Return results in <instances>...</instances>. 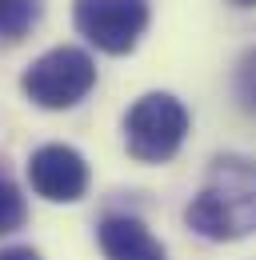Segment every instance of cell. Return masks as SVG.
Masks as SVG:
<instances>
[{"label": "cell", "instance_id": "cell-9", "mask_svg": "<svg viewBox=\"0 0 256 260\" xmlns=\"http://www.w3.org/2000/svg\"><path fill=\"white\" fill-rule=\"evenodd\" d=\"M232 92H236V104H240L244 112H252V116H256V48H248V52L236 60Z\"/></svg>", "mask_w": 256, "mask_h": 260}, {"label": "cell", "instance_id": "cell-1", "mask_svg": "<svg viewBox=\"0 0 256 260\" xmlns=\"http://www.w3.org/2000/svg\"><path fill=\"white\" fill-rule=\"evenodd\" d=\"M184 224L204 240H240L256 232V160L216 156L204 188L188 200Z\"/></svg>", "mask_w": 256, "mask_h": 260}, {"label": "cell", "instance_id": "cell-7", "mask_svg": "<svg viewBox=\"0 0 256 260\" xmlns=\"http://www.w3.org/2000/svg\"><path fill=\"white\" fill-rule=\"evenodd\" d=\"M40 20V0H0V40H24Z\"/></svg>", "mask_w": 256, "mask_h": 260}, {"label": "cell", "instance_id": "cell-8", "mask_svg": "<svg viewBox=\"0 0 256 260\" xmlns=\"http://www.w3.org/2000/svg\"><path fill=\"white\" fill-rule=\"evenodd\" d=\"M24 220H28V204H24L20 188L12 180H0V236L24 228Z\"/></svg>", "mask_w": 256, "mask_h": 260}, {"label": "cell", "instance_id": "cell-10", "mask_svg": "<svg viewBox=\"0 0 256 260\" xmlns=\"http://www.w3.org/2000/svg\"><path fill=\"white\" fill-rule=\"evenodd\" d=\"M0 260H40V252L24 248V244H12V248H0Z\"/></svg>", "mask_w": 256, "mask_h": 260}, {"label": "cell", "instance_id": "cell-4", "mask_svg": "<svg viewBox=\"0 0 256 260\" xmlns=\"http://www.w3.org/2000/svg\"><path fill=\"white\" fill-rule=\"evenodd\" d=\"M76 32L108 56H124L148 28V0H76Z\"/></svg>", "mask_w": 256, "mask_h": 260}, {"label": "cell", "instance_id": "cell-11", "mask_svg": "<svg viewBox=\"0 0 256 260\" xmlns=\"http://www.w3.org/2000/svg\"><path fill=\"white\" fill-rule=\"evenodd\" d=\"M236 8H256V0H232Z\"/></svg>", "mask_w": 256, "mask_h": 260}, {"label": "cell", "instance_id": "cell-6", "mask_svg": "<svg viewBox=\"0 0 256 260\" xmlns=\"http://www.w3.org/2000/svg\"><path fill=\"white\" fill-rule=\"evenodd\" d=\"M96 240L108 260H168L164 244L136 216H104L96 228Z\"/></svg>", "mask_w": 256, "mask_h": 260}, {"label": "cell", "instance_id": "cell-5", "mask_svg": "<svg viewBox=\"0 0 256 260\" xmlns=\"http://www.w3.org/2000/svg\"><path fill=\"white\" fill-rule=\"evenodd\" d=\"M28 184L48 204H76L88 192V160L72 144H44L28 156Z\"/></svg>", "mask_w": 256, "mask_h": 260}, {"label": "cell", "instance_id": "cell-3", "mask_svg": "<svg viewBox=\"0 0 256 260\" xmlns=\"http://www.w3.org/2000/svg\"><path fill=\"white\" fill-rule=\"evenodd\" d=\"M96 84V64L84 48H72V44H60V48H48L44 56H36L24 76H20V88L24 96L36 104V108H48V112H60V108H72L92 92Z\"/></svg>", "mask_w": 256, "mask_h": 260}, {"label": "cell", "instance_id": "cell-2", "mask_svg": "<svg viewBox=\"0 0 256 260\" xmlns=\"http://www.w3.org/2000/svg\"><path fill=\"white\" fill-rule=\"evenodd\" d=\"M188 136V108L172 92H144L124 116V148L140 164H164Z\"/></svg>", "mask_w": 256, "mask_h": 260}]
</instances>
